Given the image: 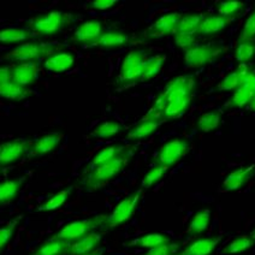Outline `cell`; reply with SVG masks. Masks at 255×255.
<instances>
[{
    "mask_svg": "<svg viewBox=\"0 0 255 255\" xmlns=\"http://www.w3.org/2000/svg\"><path fill=\"white\" fill-rule=\"evenodd\" d=\"M196 81L190 76H179L166 86L165 91L155 100L153 110L160 112L163 121L176 120L189 109Z\"/></svg>",
    "mask_w": 255,
    "mask_h": 255,
    "instance_id": "cell-1",
    "label": "cell"
},
{
    "mask_svg": "<svg viewBox=\"0 0 255 255\" xmlns=\"http://www.w3.org/2000/svg\"><path fill=\"white\" fill-rule=\"evenodd\" d=\"M130 156H131V150L127 148L112 160L89 171L88 175L81 181V184L85 185L88 189H98V188L107 184L126 169L130 160Z\"/></svg>",
    "mask_w": 255,
    "mask_h": 255,
    "instance_id": "cell-2",
    "label": "cell"
},
{
    "mask_svg": "<svg viewBox=\"0 0 255 255\" xmlns=\"http://www.w3.org/2000/svg\"><path fill=\"white\" fill-rule=\"evenodd\" d=\"M225 47L223 43L213 42L208 45L196 43L189 51L184 52V65L187 69H200L216 62L224 54Z\"/></svg>",
    "mask_w": 255,
    "mask_h": 255,
    "instance_id": "cell-3",
    "label": "cell"
},
{
    "mask_svg": "<svg viewBox=\"0 0 255 255\" xmlns=\"http://www.w3.org/2000/svg\"><path fill=\"white\" fill-rule=\"evenodd\" d=\"M58 48L59 47L56 45H45V43L36 41L25 42L5 54V59L19 63H37L43 57H50L51 54L56 53Z\"/></svg>",
    "mask_w": 255,
    "mask_h": 255,
    "instance_id": "cell-4",
    "label": "cell"
},
{
    "mask_svg": "<svg viewBox=\"0 0 255 255\" xmlns=\"http://www.w3.org/2000/svg\"><path fill=\"white\" fill-rule=\"evenodd\" d=\"M105 218L106 216H97L82 220H75L64 225L52 239H59L72 243L80 240L81 237L86 236L87 234L93 233V230L98 227H101L105 222Z\"/></svg>",
    "mask_w": 255,
    "mask_h": 255,
    "instance_id": "cell-5",
    "label": "cell"
},
{
    "mask_svg": "<svg viewBox=\"0 0 255 255\" xmlns=\"http://www.w3.org/2000/svg\"><path fill=\"white\" fill-rule=\"evenodd\" d=\"M144 62H146V52L142 50L130 51L122 60L118 82L121 85H130L141 81Z\"/></svg>",
    "mask_w": 255,
    "mask_h": 255,
    "instance_id": "cell-6",
    "label": "cell"
},
{
    "mask_svg": "<svg viewBox=\"0 0 255 255\" xmlns=\"http://www.w3.org/2000/svg\"><path fill=\"white\" fill-rule=\"evenodd\" d=\"M141 195L142 191L137 190L135 193L130 194L129 196H127L123 200H121L118 205L114 208L111 214H109L105 218V222L103 224L104 227L106 229H115L121 227L122 224L127 223L128 220H130V218L136 212L137 205L140 204Z\"/></svg>",
    "mask_w": 255,
    "mask_h": 255,
    "instance_id": "cell-7",
    "label": "cell"
},
{
    "mask_svg": "<svg viewBox=\"0 0 255 255\" xmlns=\"http://www.w3.org/2000/svg\"><path fill=\"white\" fill-rule=\"evenodd\" d=\"M70 14L60 12V11H52V12L35 17V18L31 19L29 24L39 35L51 36L59 33L66 24L70 23Z\"/></svg>",
    "mask_w": 255,
    "mask_h": 255,
    "instance_id": "cell-8",
    "label": "cell"
},
{
    "mask_svg": "<svg viewBox=\"0 0 255 255\" xmlns=\"http://www.w3.org/2000/svg\"><path fill=\"white\" fill-rule=\"evenodd\" d=\"M189 148V142L185 138H170L169 141L165 142L164 146L159 150L158 156L155 158V165H161V166L170 169L171 166L177 164L182 158L187 155Z\"/></svg>",
    "mask_w": 255,
    "mask_h": 255,
    "instance_id": "cell-9",
    "label": "cell"
},
{
    "mask_svg": "<svg viewBox=\"0 0 255 255\" xmlns=\"http://www.w3.org/2000/svg\"><path fill=\"white\" fill-rule=\"evenodd\" d=\"M163 118H161L160 112H156L154 110H150L147 114L146 117L143 120L138 122L136 126H134L131 129L128 131L127 137L129 140H143L147 138L148 136L153 135L158 130V128L163 123Z\"/></svg>",
    "mask_w": 255,
    "mask_h": 255,
    "instance_id": "cell-10",
    "label": "cell"
},
{
    "mask_svg": "<svg viewBox=\"0 0 255 255\" xmlns=\"http://www.w3.org/2000/svg\"><path fill=\"white\" fill-rule=\"evenodd\" d=\"M29 142L23 138L8 141L0 146V169L21 160L28 152Z\"/></svg>",
    "mask_w": 255,
    "mask_h": 255,
    "instance_id": "cell-11",
    "label": "cell"
},
{
    "mask_svg": "<svg viewBox=\"0 0 255 255\" xmlns=\"http://www.w3.org/2000/svg\"><path fill=\"white\" fill-rule=\"evenodd\" d=\"M255 98V72L252 70L243 82V85L236 89L231 99L227 104V109H243L251 104Z\"/></svg>",
    "mask_w": 255,
    "mask_h": 255,
    "instance_id": "cell-12",
    "label": "cell"
},
{
    "mask_svg": "<svg viewBox=\"0 0 255 255\" xmlns=\"http://www.w3.org/2000/svg\"><path fill=\"white\" fill-rule=\"evenodd\" d=\"M182 14L179 12H170L159 17L156 21L147 30V36L150 39H159L170 34H175L176 28L181 19Z\"/></svg>",
    "mask_w": 255,
    "mask_h": 255,
    "instance_id": "cell-13",
    "label": "cell"
},
{
    "mask_svg": "<svg viewBox=\"0 0 255 255\" xmlns=\"http://www.w3.org/2000/svg\"><path fill=\"white\" fill-rule=\"evenodd\" d=\"M39 76L37 63H19L10 69V80L17 85L25 87L33 85Z\"/></svg>",
    "mask_w": 255,
    "mask_h": 255,
    "instance_id": "cell-14",
    "label": "cell"
},
{
    "mask_svg": "<svg viewBox=\"0 0 255 255\" xmlns=\"http://www.w3.org/2000/svg\"><path fill=\"white\" fill-rule=\"evenodd\" d=\"M103 33V24L100 21H87L74 31L72 40L81 45L92 46Z\"/></svg>",
    "mask_w": 255,
    "mask_h": 255,
    "instance_id": "cell-15",
    "label": "cell"
},
{
    "mask_svg": "<svg viewBox=\"0 0 255 255\" xmlns=\"http://www.w3.org/2000/svg\"><path fill=\"white\" fill-rule=\"evenodd\" d=\"M254 169L255 165H251V166L246 167H237V169L231 171L223 182V190L231 191L241 189L254 175Z\"/></svg>",
    "mask_w": 255,
    "mask_h": 255,
    "instance_id": "cell-16",
    "label": "cell"
},
{
    "mask_svg": "<svg viewBox=\"0 0 255 255\" xmlns=\"http://www.w3.org/2000/svg\"><path fill=\"white\" fill-rule=\"evenodd\" d=\"M251 71L252 70L246 64H240L234 71H231L230 74H228L227 76L220 81L218 85H217L216 89L218 92L236 91V89H239L243 85V82H245Z\"/></svg>",
    "mask_w": 255,
    "mask_h": 255,
    "instance_id": "cell-17",
    "label": "cell"
},
{
    "mask_svg": "<svg viewBox=\"0 0 255 255\" xmlns=\"http://www.w3.org/2000/svg\"><path fill=\"white\" fill-rule=\"evenodd\" d=\"M75 54L68 51H58L46 58L43 66L47 71L51 72H65L74 66Z\"/></svg>",
    "mask_w": 255,
    "mask_h": 255,
    "instance_id": "cell-18",
    "label": "cell"
},
{
    "mask_svg": "<svg viewBox=\"0 0 255 255\" xmlns=\"http://www.w3.org/2000/svg\"><path fill=\"white\" fill-rule=\"evenodd\" d=\"M230 21L219 14H208L202 19L201 24L196 31V37L198 36H213L217 34L224 31L229 25Z\"/></svg>",
    "mask_w": 255,
    "mask_h": 255,
    "instance_id": "cell-19",
    "label": "cell"
},
{
    "mask_svg": "<svg viewBox=\"0 0 255 255\" xmlns=\"http://www.w3.org/2000/svg\"><path fill=\"white\" fill-rule=\"evenodd\" d=\"M222 237H202L195 241L190 242L183 251H181L177 255H210L213 253L214 249L217 248Z\"/></svg>",
    "mask_w": 255,
    "mask_h": 255,
    "instance_id": "cell-20",
    "label": "cell"
},
{
    "mask_svg": "<svg viewBox=\"0 0 255 255\" xmlns=\"http://www.w3.org/2000/svg\"><path fill=\"white\" fill-rule=\"evenodd\" d=\"M101 235L97 233H89L86 236L81 237L77 241L70 243L69 254L70 255H86L93 253L99 249L101 243Z\"/></svg>",
    "mask_w": 255,
    "mask_h": 255,
    "instance_id": "cell-21",
    "label": "cell"
},
{
    "mask_svg": "<svg viewBox=\"0 0 255 255\" xmlns=\"http://www.w3.org/2000/svg\"><path fill=\"white\" fill-rule=\"evenodd\" d=\"M130 42V36L122 30H110L105 31L100 35L92 46L105 48V50H115L122 48Z\"/></svg>",
    "mask_w": 255,
    "mask_h": 255,
    "instance_id": "cell-22",
    "label": "cell"
},
{
    "mask_svg": "<svg viewBox=\"0 0 255 255\" xmlns=\"http://www.w3.org/2000/svg\"><path fill=\"white\" fill-rule=\"evenodd\" d=\"M63 134L60 132H52L45 135L33 143L30 148L31 156H43L53 152L63 141Z\"/></svg>",
    "mask_w": 255,
    "mask_h": 255,
    "instance_id": "cell-23",
    "label": "cell"
},
{
    "mask_svg": "<svg viewBox=\"0 0 255 255\" xmlns=\"http://www.w3.org/2000/svg\"><path fill=\"white\" fill-rule=\"evenodd\" d=\"M127 148L128 147L124 146V144H111V146H107L105 148L100 149L99 152L91 159L88 166H87V171L89 172V171L94 170L95 167L112 160V159L116 158L117 155H120L121 153L124 152Z\"/></svg>",
    "mask_w": 255,
    "mask_h": 255,
    "instance_id": "cell-24",
    "label": "cell"
},
{
    "mask_svg": "<svg viewBox=\"0 0 255 255\" xmlns=\"http://www.w3.org/2000/svg\"><path fill=\"white\" fill-rule=\"evenodd\" d=\"M204 17L205 14L196 12L182 14L181 19H179L177 24V28H176L175 34H188V35L196 36V31H198Z\"/></svg>",
    "mask_w": 255,
    "mask_h": 255,
    "instance_id": "cell-25",
    "label": "cell"
},
{
    "mask_svg": "<svg viewBox=\"0 0 255 255\" xmlns=\"http://www.w3.org/2000/svg\"><path fill=\"white\" fill-rule=\"evenodd\" d=\"M211 223V211L205 208V210H200L199 212H196L193 216V218L190 219L189 225L187 227V230H185V234L193 235V236H196V235H200L205 233L207 230V228L210 227Z\"/></svg>",
    "mask_w": 255,
    "mask_h": 255,
    "instance_id": "cell-26",
    "label": "cell"
},
{
    "mask_svg": "<svg viewBox=\"0 0 255 255\" xmlns=\"http://www.w3.org/2000/svg\"><path fill=\"white\" fill-rule=\"evenodd\" d=\"M254 245L255 240L251 236V235H241V236H237L231 240V241L223 248V253L227 255L241 254L249 251L251 248H253Z\"/></svg>",
    "mask_w": 255,
    "mask_h": 255,
    "instance_id": "cell-27",
    "label": "cell"
},
{
    "mask_svg": "<svg viewBox=\"0 0 255 255\" xmlns=\"http://www.w3.org/2000/svg\"><path fill=\"white\" fill-rule=\"evenodd\" d=\"M124 130V127L116 121H104L98 124L94 129L92 130L91 135L97 138H112L115 136L120 135Z\"/></svg>",
    "mask_w": 255,
    "mask_h": 255,
    "instance_id": "cell-28",
    "label": "cell"
},
{
    "mask_svg": "<svg viewBox=\"0 0 255 255\" xmlns=\"http://www.w3.org/2000/svg\"><path fill=\"white\" fill-rule=\"evenodd\" d=\"M24 178L7 179L0 183V205L13 201L18 195Z\"/></svg>",
    "mask_w": 255,
    "mask_h": 255,
    "instance_id": "cell-29",
    "label": "cell"
},
{
    "mask_svg": "<svg viewBox=\"0 0 255 255\" xmlns=\"http://www.w3.org/2000/svg\"><path fill=\"white\" fill-rule=\"evenodd\" d=\"M29 94L30 92L28 88L17 85L11 80L4 85H0V97L5 98V99L21 101L28 98Z\"/></svg>",
    "mask_w": 255,
    "mask_h": 255,
    "instance_id": "cell-30",
    "label": "cell"
},
{
    "mask_svg": "<svg viewBox=\"0 0 255 255\" xmlns=\"http://www.w3.org/2000/svg\"><path fill=\"white\" fill-rule=\"evenodd\" d=\"M69 248H70V242L59 239H51V241L40 246L33 255H63L64 253H68Z\"/></svg>",
    "mask_w": 255,
    "mask_h": 255,
    "instance_id": "cell-31",
    "label": "cell"
},
{
    "mask_svg": "<svg viewBox=\"0 0 255 255\" xmlns=\"http://www.w3.org/2000/svg\"><path fill=\"white\" fill-rule=\"evenodd\" d=\"M169 241H171V239L169 236H166V235L154 233V234H147L144 235V236L138 237V239L134 240V241L129 242V245L128 246H131V247H137V248L152 249Z\"/></svg>",
    "mask_w": 255,
    "mask_h": 255,
    "instance_id": "cell-32",
    "label": "cell"
},
{
    "mask_svg": "<svg viewBox=\"0 0 255 255\" xmlns=\"http://www.w3.org/2000/svg\"><path fill=\"white\" fill-rule=\"evenodd\" d=\"M72 189H74L72 185L68 188H64V189L60 190L59 193L54 194V195L51 196L50 199L46 200V201L37 208V211H40V212H52V211L58 210V208L62 207V206L68 201Z\"/></svg>",
    "mask_w": 255,
    "mask_h": 255,
    "instance_id": "cell-33",
    "label": "cell"
},
{
    "mask_svg": "<svg viewBox=\"0 0 255 255\" xmlns=\"http://www.w3.org/2000/svg\"><path fill=\"white\" fill-rule=\"evenodd\" d=\"M165 59H166V57L161 56V54H156V56L146 59V62L143 64L141 81H149L155 76H158V74L163 69Z\"/></svg>",
    "mask_w": 255,
    "mask_h": 255,
    "instance_id": "cell-34",
    "label": "cell"
},
{
    "mask_svg": "<svg viewBox=\"0 0 255 255\" xmlns=\"http://www.w3.org/2000/svg\"><path fill=\"white\" fill-rule=\"evenodd\" d=\"M255 58L254 40H239L235 50V59L240 64H247Z\"/></svg>",
    "mask_w": 255,
    "mask_h": 255,
    "instance_id": "cell-35",
    "label": "cell"
},
{
    "mask_svg": "<svg viewBox=\"0 0 255 255\" xmlns=\"http://www.w3.org/2000/svg\"><path fill=\"white\" fill-rule=\"evenodd\" d=\"M222 115L219 111H207L202 114L196 122V128L201 132H210L219 127Z\"/></svg>",
    "mask_w": 255,
    "mask_h": 255,
    "instance_id": "cell-36",
    "label": "cell"
},
{
    "mask_svg": "<svg viewBox=\"0 0 255 255\" xmlns=\"http://www.w3.org/2000/svg\"><path fill=\"white\" fill-rule=\"evenodd\" d=\"M243 8H245V2L239 1V0H231V1H218L217 2V12L219 16L224 17V18L231 19L242 13Z\"/></svg>",
    "mask_w": 255,
    "mask_h": 255,
    "instance_id": "cell-37",
    "label": "cell"
},
{
    "mask_svg": "<svg viewBox=\"0 0 255 255\" xmlns=\"http://www.w3.org/2000/svg\"><path fill=\"white\" fill-rule=\"evenodd\" d=\"M30 37V33L23 28H5L0 30V43H21Z\"/></svg>",
    "mask_w": 255,
    "mask_h": 255,
    "instance_id": "cell-38",
    "label": "cell"
},
{
    "mask_svg": "<svg viewBox=\"0 0 255 255\" xmlns=\"http://www.w3.org/2000/svg\"><path fill=\"white\" fill-rule=\"evenodd\" d=\"M167 167L161 166V165H154L152 169L148 170V172L144 175L143 179H142V188L143 189H149L150 187H153L155 183H158L161 178L166 175Z\"/></svg>",
    "mask_w": 255,
    "mask_h": 255,
    "instance_id": "cell-39",
    "label": "cell"
},
{
    "mask_svg": "<svg viewBox=\"0 0 255 255\" xmlns=\"http://www.w3.org/2000/svg\"><path fill=\"white\" fill-rule=\"evenodd\" d=\"M23 218V216H17L14 217L12 220L6 223L4 227L0 228V252L5 248V246L10 242V240L12 239L14 231H16L17 227H18L19 222Z\"/></svg>",
    "mask_w": 255,
    "mask_h": 255,
    "instance_id": "cell-40",
    "label": "cell"
},
{
    "mask_svg": "<svg viewBox=\"0 0 255 255\" xmlns=\"http://www.w3.org/2000/svg\"><path fill=\"white\" fill-rule=\"evenodd\" d=\"M179 252L178 245L172 243L171 241L163 243L152 249H148L143 255H177Z\"/></svg>",
    "mask_w": 255,
    "mask_h": 255,
    "instance_id": "cell-41",
    "label": "cell"
},
{
    "mask_svg": "<svg viewBox=\"0 0 255 255\" xmlns=\"http://www.w3.org/2000/svg\"><path fill=\"white\" fill-rule=\"evenodd\" d=\"M173 40H175L176 46L181 48L182 51L187 52L196 45V36L188 35V34H173Z\"/></svg>",
    "mask_w": 255,
    "mask_h": 255,
    "instance_id": "cell-42",
    "label": "cell"
},
{
    "mask_svg": "<svg viewBox=\"0 0 255 255\" xmlns=\"http://www.w3.org/2000/svg\"><path fill=\"white\" fill-rule=\"evenodd\" d=\"M255 37V10L251 13L243 25L240 40H254Z\"/></svg>",
    "mask_w": 255,
    "mask_h": 255,
    "instance_id": "cell-43",
    "label": "cell"
},
{
    "mask_svg": "<svg viewBox=\"0 0 255 255\" xmlns=\"http://www.w3.org/2000/svg\"><path fill=\"white\" fill-rule=\"evenodd\" d=\"M116 4H117L116 0H95V1L89 2V5H91L92 8H94V10H100V11L109 10V8H111Z\"/></svg>",
    "mask_w": 255,
    "mask_h": 255,
    "instance_id": "cell-44",
    "label": "cell"
},
{
    "mask_svg": "<svg viewBox=\"0 0 255 255\" xmlns=\"http://www.w3.org/2000/svg\"><path fill=\"white\" fill-rule=\"evenodd\" d=\"M8 81H10V68L2 66V68H0V85H4Z\"/></svg>",
    "mask_w": 255,
    "mask_h": 255,
    "instance_id": "cell-45",
    "label": "cell"
},
{
    "mask_svg": "<svg viewBox=\"0 0 255 255\" xmlns=\"http://www.w3.org/2000/svg\"><path fill=\"white\" fill-rule=\"evenodd\" d=\"M86 255H103V251H101V249H97V251L93 252V253H89Z\"/></svg>",
    "mask_w": 255,
    "mask_h": 255,
    "instance_id": "cell-46",
    "label": "cell"
},
{
    "mask_svg": "<svg viewBox=\"0 0 255 255\" xmlns=\"http://www.w3.org/2000/svg\"><path fill=\"white\" fill-rule=\"evenodd\" d=\"M249 106H251L252 110H254V111H255V98H254L253 100L251 101V104H249Z\"/></svg>",
    "mask_w": 255,
    "mask_h": 255,
    "instance_id": "cell-47",
    "label": "cell"
},
{
    "mask_svg": "<svg viewBox=\"0 0 255 255\" xmlns=\"http://www.w3.org/2000/svg\"><path fill=\"white\" fill-rule=\"evenodd\" d=\"M251 236L252 237H253V239L255 240V229H254V230L253 231H252V234H251Z\"/></svg>",
    "mask_w": 255,
    "mask_h": 255,
    "instance_id": "cell-48",
    "label": "cell"
}]
</instances>
